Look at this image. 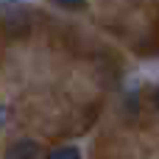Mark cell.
<instances>
[{"mask_svg": "<svg viewBox=\"0 0 159 159\" xmlns=\"http://www.w3.org/2000/svg\"><path fill=\"white\" fill-rule=\"evenodd\" d=\"M45 159H81V151L75 145H59V148H53Z\"/></svg>", "mask_w": 159, "mask_h": 159, "instance_id": "cell-2", "label": "cell"}, {"mask_svg": "<svg viewBox=\"0 0 159 159\" xmlns=\"http://www.w3.org/2000/svg\"><path fill=\"white\" fill-rule=\"evenodd\" d=\"M53 6H59V8H81L87 0H50Z\"/></svg>", "mask_w": 159, "mask_h": 159, "instance_id": "cell-3", "label": "cell"}, {"mask_svg": "<svg viewBox=\"0 0 159 159\" xmlns=\"http://www.w3.org/2000/svg\"><path fill=\"white\" fill-rule=\"evenodd\" d=\"M154 101H157V106H159V89H157V95H154Z\"/></svg>", "mask_w": 159, "mask_h": 159, "instance_id": "cell-5", "label": "cell"}, {"mask_svg": "<svg viewBox=\"0 0 159 159\" xmlns=\"http://www.w3.org/2000/svg\"><path fill=\"white\" fill-rule=\"evenodd\" d=\"M36 157H39V143H34V140H17L6 151V159H36Z\"/></svg>", "mask_w": 159, "mask_h": 159, "instance_id": "cell-1", "label": "cell"}, {"mask_svg": "<svg viewBox=\"0 0 159 159\" xmlns=\"http://www.w3.org/2000/svg\"><path fill=\"white\" fill-rule=\"evenodd\" d=\"M6 120H8V109H6V106H0V129L6 126Z\"/></svg>", "mask_w": 159, "mask_h": 159, "instance_id": "cell-4", "label": "cell"}]
</instances>
